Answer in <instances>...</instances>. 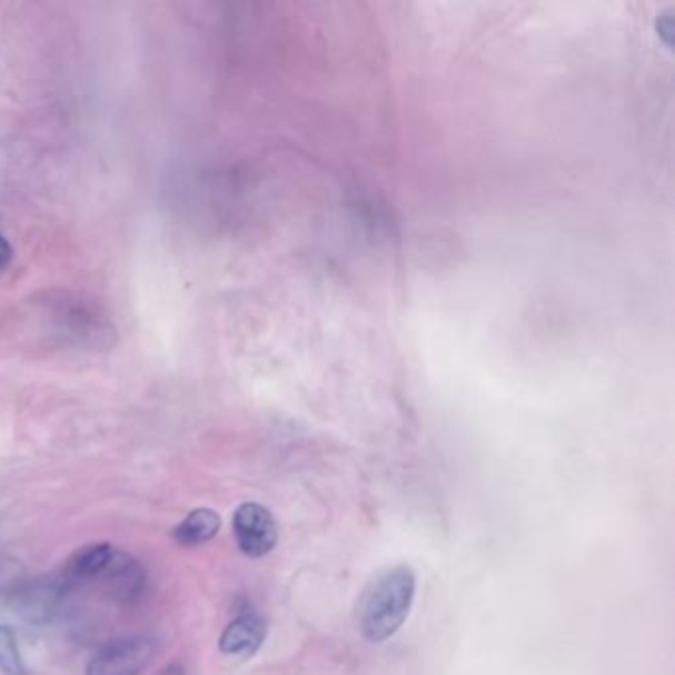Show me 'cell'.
Listing matches in <instances>:
<instances>
[{
    "label": "cell",
    "mask_w": 675,
    "mask_h": 675,
    "mask_svg": "<svg viewBox=\"0 0 675 675\" xmlns=\"http://www.w3.org/2000/svg\"><path fill=\"white\" fill-rule=\"evenodd\" d=\"M416 575L408 565L388 567L378 573L360 593L355 622L363 638L383 644L405 624L415 603Z\"/></svg>",
    "instance_id": "cell-1"
},
{
    "label": "cell",
    "mask_w": 675,
    "mask_h": 675,
    "mask_svg": "<svg viewBox=\"0 0 675 675\" xmlns=\"http://www.w3.org/2000/svg\"><path fill=\"white\" fill-rule=\"evenodd\" d=\"M153 639L143 636L118 639L91 657L86 675H139L155 656Z\"/></svg>",
    "instance_id": "cell-2"
},
{
    "label": "cell",
    "mask_w": 675,
    "mask_h": 675,
    "mask_svg": "<svg viewBox=\"0 0 675 675\" xmlns=\"http://www.w3.org/2000/svg\"><path fill=\"white\" fill-rule=\"evenodd\" d=\"M235 537L246 557H266L278 543V525L274 515L258 504H244L236 509Z\"/></svg>",
    "instance_id": "cell-3"
},
{
    "label": "cell",
    "mask_w": 675,
    "mask_h": 675,
    "mask_svg": "<svg viewBox=\"0 0 675 675\" xmlns=\"http://www.w3.org/2000/svg\"><path fill=\"white\" fill-rule=\"evenodd\" d=\"M266 622L256 613H242L226 626L220 636V652L226 656L252 657L266 639Z\"/></svg>",
    "instance_id": "cell-4"
},
{
    "label": "cell",
    "mask_w": 675,
    "mask_h": 675,
    "mask_svg": "<svg viewBox=\"0 0 675 675\" xmlns=\"http://www.w3.org/2000/svg\"><path fill=\"white\" fill-rule=\"evenodd\" d=\"M113 553H116V549L111 545H108V543L88 545V547H83L78 553H73L72 557L68 558L62 576H60V585H62L63 593L70 590L73 586L98 580L103 575V570L108 568Z\"/></svg>",
    "instance_id": "cell-5"
},
{
    "label": "cell",
    "mask_w": 675,
    "mask_h": 675,
    "mask_svg": "<svg viewBox=\"0 0 675 675\" xmlns=\"http://www.w3.org/2000/svg\"><path fill=\"white\" fill-rule=\"evenodd\" d=\"M100 578L106 583L109 595L119 603L126 604L139 598L143 593L145 583H147V576H145L143 568L139 567V563L119 550L113 553L108 568L103 570Z\"/></svg>",
    "instance_id": "cell-6"
},
{
    "label": "cell",
    "mask_w": 675,
    "mask_h": 675,
    "mask_svg": "<svg viewBox=\"0 0 675 675\" xmlns=\"http://www.w3.org/2000/svg\"><path fill=\"white\" fill-rule=\"evenodd\" d=\"M220 515L215 509L200 507L190 512L182 522L175 527L172 537L179 540L185 547H199L208 540L215 539L217 533L220 532Z\"/></svg>",
    "instance_id": "cell-7"
},
{
    "label": "cell",
    "mask_w": 675,
    "mask_h": 675,
    "mask_svg": "<svg viewBox=\"0 0 675 675\" xmlns=\"http://www.w3.org/2000/svg\"><path fill=\"white\" fill-rule=\"evenodd\" d=\"M63 595L60 580L54 583H37L20 595V613L27 614L30 621H44L54 608L58 596Z\"/></svg>",
    "instance_id": "cell-8"
},
{
    "label": "cell",
    "mask_w": 675,
    "mask_h": 675,
    "mask_svg": "<svg viewBox=\"0 0 675 675\" xmlns=\"http://www.w3.org/2000/svg\"><path fill=\"white\" fill-rule=\"evenodd\" d=\"M0 669L9 675H27L20 656L19 639L9 626H0Z\"/></svg>",
    "instance_id": "cell-9"
},
{
    "label": "cell",
    "mask_w": 675,
    "mask_h": 675,
    "mask_svg": "<svg viewBox=\"0 0 675 675\" xmlns=\"http://www.w3.org/2000/svg\"><path fill=\"white\" fill-rule=\"evenodd\" d=\"M12 254L14 252H12V246H10L9 240L4 236H0V270L9 266L10 260H12Z\"/></svg>",
    "instance_id": "cell-10"
},
{
    "label": "cell",
    "mask_w": 675,
    "mask_h": 675,
    "mask_svg": "<svg viewBox=\"0 0 675 675\" xmlns=\"http://www.w3.org/2000/svg\"><path fill=\"white\" fill-rule=\"evenodd\" d=\"M161 675H185V672H182V667L179 664H171Z\"/></svg>",
    "instance_id": "cell-11"
}]
</instances>
